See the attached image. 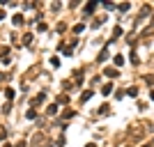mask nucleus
<instances>
[{"mask_svg": "<svg viewBox=\"0 0 154 147\" xmlns=\"http://www.w3.org/2000/svg\"><path fill=\"white\" fill-rule=\"evenodd\" d=\"M104 76H108V78H117L120 71H117L115 67H106V69H104Z\"/></svg>", "mask_w": 154, "mask_h": 147, "instance_id": "f257e3e1", "label": "nucleus"}, {"mask_svg": "<svg viewBox=\"0 0 154 147\" xmlns=\"http://www.w3.org/2000/svg\"><path fill=\"white\" fill-rule=\"evenodd\" d=\"M46 115H48V117H55V115H58V104L46 106Z\"/></svg>", "mask_w": 154, "mask_h": 147, "instance_id": "f03ea898", "label": "nucleus"}, {"mask_svg": "<svg viewBox=\"0 0 154 147\" xmlns=\"http://www.w3.org/2000/svg\"><path fill=\"white\" fill-rule=\"evenodd\" d=\"M44 101H46V94H44V92H39V94L32 99V106H39V104H44Z\"/></svg>", "mask_w": 154, "mask_h": 147, "instance_id": "7ed1b4c3", "label": "nucleus"}, {"mask_svg": "<svg viewBox=\"0 0 154 147\" xmlns=\"http://www.w3.org/2000/svg\"><path fill=\"white\" fill-rule=\"evenodd\" d=\"M106 60H108V46H104V48H101V53H99L97 62H106Z\"/></svg>", "mask_w": 154, "mask_h": 147, "instance_id": "20e7f679", "label": "nucleus"}, {"mask_svg": "<svg viewBox=\"0 0 154 147\" xmlns=\"http://www.w3.org/2000/svg\"><path fill=\"white\" fill-rule=\"evenodd\" d=\"M101 94H104V97H108V94H113V83H106V85L101 88Z\"/></svg>", "mask_w": 154, "mask_h": 147, "instance_id": "39448f33", "label": "nucleus"}, {"mask_svg": "<svg viewBox=\"0 0 154 147\" xmlns=\"http://www.w3.org/2000/svg\"><path fill=\"white\" fill-rule=\"evenodd\" d=\"M12 23H14V26H21V23H23V14H14V16H12Z\"/></svg>", "mask_w": 154, "mask_h": 147, "instance_id": "423d86ee", "label": "nucleus"}, {"mask_svg": "<svg viewBox=\"0 0 154 147\" xmlns=\"http://www.w3.org/2000/svg\"><path fill=\"white\" fill-rule=\"evenodd\" d=\"M92 97H94V92H92V90H85V92L81 94V101H88V99H92Z\"/></svg>", "mask_w": 154, "mask_h": 147, "instance_id": "0eeeda50", "label": "nucleus"}, {"mask_svg": "<svg viewBox=\"0 0 154 147\" xmlns=\"http://www.w3.org/2000/svg\"><path fill=\"white\" fill-rule=\"evenodd\" d=\"M117 37H122V28H120V26H117V28L113 30V37H110V39H108V41H115V39H117Z\"/></svg>", "mask_w": 154, "mask_h": 147, "instance_id": "6e6552de", "label": "nucleus"}, {"mask_svg": "<svg viewBox=\"0 0 154 147\" xmlns=\"http://www.w3.org/2000/svg\"><path fill=\"white\" fill-rule=\"evenodd\" d=\"M99 115H110V106H108V104H104V106L99 108Z\"/></svg>", "mask_w": 154, "mask_h": 147, "instance_id": "1a4fd4ad", "label": "nucleus"}, {"mask_svg": "<svg viewBox=\"0 0 154 147\" xmlns=\"http://www.w3.org/2000/svg\"><path fill=\"white\" fill-rule=\"evenodd\" d=\"M113 62H115V69H117V67H122V64H124V55H115Z\"/></svg>", "mask_w": 154, "mask_h": 147, "instance_id": "9d476101", "label": "nucleus"}, {"mask_svg": "<svg viewBox=\"0 0 154 147\" xmlns=\"http://www.w3.org/2000/svg\"><path fill=\"white\" fill-rule=\"evenodd\" d=\"M83 9H85V14H92L94 9H97V5H94V2H90V5H85Z\"/></svg>", "mask_w": 154, "mask_h": 147, "instance_id": "9b49d317", "label": "nucleus"}, {"mask_svg": "<svg viewBox=\"0 0 154 147\" xmlns=\"http://www.w3.org/2000/svg\"><path fill=\"white\" fill-rule=\"evenodd\" d=\"M101 7H104V9H115V5L108 2V0H101Z\"/></svg>", "mask_w": 154, "mask_h": 147, "instance_id": "f8f14e48", "label": "nucleus"}, {"mask_svg": "<svg viewBox=\"0 0 154 147\" xmlns=\"http://www.w3.org/2000/svg\"><path fill=\"white\" fill-rule=\"evenodd\" d=\"M5 97H7V99H14V97H16V92H14L12 88H7V90H5Z\"/></svg>", "mask_w": 154, "mask_h": 147, "instance_id": "ddd939ff", "label": "nucleus"}, {"mask_svg": "<svg viewBox=\"0 0 154 147\" xmlns=\"http://www.w3.org/2000/svg\"><path fill=\"white\" fill-rule=\"evenodd\" d=\"M126 97H138V88H129L126 90Z\"/></svg>", "mask_w": 154, "mask_h": 147, "instance_id": "4468645a", "label": "nucleus"}, {"mask_svg": "<svg viewBox=\"0 0 154 147\" xmlns=\"http://www.w3.org/2000/svg\"><path fill=\"white\" fill-rule=\"evenodd\" d=\"M35 117H37V113H35V108H30V110L26 113V119H35Z\"/></svg>", "mask_w": 154, "mask_h": 147, "instance_id": "2eb2a0df", "label": "nucleus"}, {"mask_svg": "<svg viewBox=\"0 0 154 147\" xmlns=\"http://www.w3.org/2000/svg\"><path fill=\"white\" fill-rule=\"evenodd\" d=\"M129 58H131V62H133V64H138V62H140V58L136 55V51H131V55H129Z\"/></svg>", "mask_w": 154, "mask_h": 147, "instance_id": "dca6fc26", "label": "nucleus"}, {"mask_svg": "<svg viewBox=\"0 0 154 147\" xmlns=\"http://www.w3.org/2000/svg\"><path fill=\"white\" fill-rule=\"evenodd\" d=\"M117 9H120V12H129V2H122V5H117Z\"/></svg>", "mask_w": 154, "mask_h": 147, "instance_id": "f3484780", "label": "nucleus"}, {"mask_svg": "<svg viewBox=\"0 0 154 147\" xmlns=\"http://www.w3.org/2000/svg\"><path fill=\"white\" fill-rule=\"evenodd\" d=\"M51 67H60V58L53 55V58H51Z\"/></svg>", "mask_w": 154, "mask_h": 147, "instance_id": "a211bd4d", "label": "nucleus"}, {"mask_svg": "<svg viewBox=\"0 0 154 147\" xmlns=\"http://www.w3.org/2000/svg\"><path fill=\"white\" fill-rule=\"evenodd\" d=\"M30 41H32V35H26V37H23V44H26V46H30Z\"/></svg>", "mask_w": 154, "mask_h": 147, "instance_id": "6ab92c4d", "label": "nucleus"}, {"mask_svg": "<svg viewBox=\"0 0 154 147\" xmlns=\"http://www.w3.org/2000/svg\"><path fill=\"white\" fill-rule=\"evenodd\" d=\"M83 28H85V26H83V23H78V26H74V32H83Z\"/></svg>", "mask_w": 154, "mask_h": 147, "instance_id": "aec40b11", "label": "nucleus"}, {"mask_svg": "<svg viewBox=\"0 0 154 147\" xmlns=\"http://www.w3.org/2000/svg\"><path fill=\"white\" fill-rule=\"evenodd\" d=\"M67 101H69V99H67L64 94H60V97H58V104H67Z\"/></svg>", "mask_w": 154, "mask_h": 147, "instance_id": "412c9836", "label": "nucleus"}, {"mask_svg": "<svg viewBox=\"0 0 154 147\" xmlns=\"http://www.w3.org/2000/svg\"><path fill=\"white\" fill-rule=\"evenodd\" d=\"M0 81H9V74H5V71H0Z\"/></svg>", "mask_w": 154, "mask_h": 147, "instance_id": "4be33fe9", "label": "nucleus"}, {"mask_svg": "<svg viewBox=\"0 0 154 147\" xmlns=\"http://www.w3.org/2000/svg\"><path fill=\"white\" fill-rule=\"evenodd\" d=\"M16 147H26V143H23V140H19V145H16Z\"/></svg>", "mask_w": 154, "mask_h": 147, "instance_id": "5701e85b", "label": "nucleus"}, {"mask_svg": "<svg viewBox=\"0 0 154 147\" xmlns=\"http://www.w3.org/2000/svg\"><path fill=\"white\" fill-rule=\"evenodd\" d=\"M85 147H97V145H94V143H88V145H85Z\"/></svg>", "mask_w": 154, "mask_h": 147, "instance_id": "b1692460", "label": "nucleus"}, {"mask_svg": "<svg viewBox=\"0 0 154 147\" xmlns=\"http://www.w3.org/2000/svg\"><path fill=\"white\" fill-rule=\"evenodd\" d=\"M140 147H152V145H140Z\"/></svg>", "mask_w": 154, "mask_h": 147, "instance_id": "393cba45", "label": "nucleus"}, {"mask_svg": "<svg viewBox=\"0 0 154 147\" xmlns=\"http://www.w3.org/2000/svg\"><path fill=\"white\" fill-rule=\"evenodd\" d=\"M2 147H12V145H2Z\"/></svg>", "mask_w": 154, "mask_h": 147, "instance_id": "a878e982", "label": "nucleus"}, {"mask_svg": "<svg viewBox=\"0 0 154 147\" xmlns=\"http://www.w3.org/2000/svg\"><path fill=\"white\" fill-rule=\"evenodd\" d=\"M152 147H154V140H152Z\"/></svg>", "mask_w": 154, "mask_h": 147, "instance_id": "bb28decb", "label": "nucleus"}]
</instances>
